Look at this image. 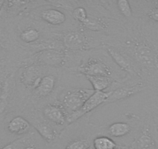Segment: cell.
Masks as SVG:
<instances>
[{
	"instance_id": "13",
	"label": "cell",
	"mask_w": 158,
	"mask_h": 149,
	"mask_svg": "<svg viewBox=\"0 0 158 149\" xmlns=\"http://www.w3.org/2000/svg\"><path fill=\"white\" fill-rule=\"evenodd\" d=\"M31 125L34 127L36 131L43 138L45 142L51 144L57 138V131L53 127V126L46 120H38L33 118L31 122Z\"/></svg>"
},
{
	"instance_id": "12",
	"label": "cell",
	"mask_w": 158,
	"mask_h": 149,
	"mask_svg": "<svg viewBox=\"0 0 158 149\" xmlns=\"http://www.w3.org/2000/svg\"><path fill=\"white\" fill-rule=\"evenodd\" d=\"M109 23L108 18L105 16H97L94 14H89L86 20L80 24L81 30L92 32H107L109 29Z\"/></svg>"
},
{
	"instance_id": "24",
	"label": "cell",
	"mask_w": 158,
	"mask_h": 149,
	"mask_svg": "<svg viewBox=\"0 0 158 149\" xmlns=\"http://www.w3.org/2000/svg\"><path fill=\"white\" fill-rule=\"evenodd\" d=\"M71 14H72L73 19L80 24L84 23L89 16L87 9L82 6H77L73 8Z\"/></svg>"
},
{
	"instance_id": "18",
	"label": "cell",
	"mask_w": 158,
	"mask_h": 149,
	"mask_svg": "<svg viewBox=\"0 0 158 149\" xmlns=\"http://www.w3.org/2000/svg\"><path fill=\"white\" fill-rule=\"evenodd\" d=\"M139 11L148 19L151 23H158V1H146L139 2Z\"/></svg>"
},
{
	"instance_id": "2",
	"label": "cell",
	"mask_w": 158,
	"mask_h": 149,
	"mask_svg": "<svg viewBox=\"0 0 158 149\" xmlns=\"http://www.w3.org/2000/svg\"><path fill=\"white\" fill-rule=\"evenodd\" d=\"M57 38L61 41L65 50L73 52L87 51L95 47V45H100L95 42L94 39L85 33L82 30H72L57 34Z\"/></svg>"
},
{
	"instance_id": "10",
	"label": "cell",
	"mask_w": 158,
	"mask_h": 149,
	"mask_svg": "<svg viewBox=\"0 0 158 149\" xmlns=\"http://www.w3.org/2000/svg\"><path fill=\"white\" fill-rule=\"evenodd\" d=\"M146 87H147V84L143 82L132 85V86L118 87L109 92V96L106 103H114V102L127 100V99L140 92L141 91L145 89Z\"/></svg>"
},
{
	"instance_id": "7",
	"label": "cell",
	"mask_w": 158,
	"mask_h": 149,
	"mask_svg": "<svg viewBox=\"0 0 158 149\" xmlns=\"http://www.w3.org/2000/svg\"><path fill=\"white\" fill-rule=\"evenodd\" d=\"M44 75V74H43V68H41V66L33 64L23 65L21 68L19 82L26 89L33 92L40 84Z\"/></svg>"
},
{
	"instance_id": "28",
	"label": "cell",
	"mask_w": 158,
	"mask_h": 149,
	"mask_svg": "<svg viewBox=\"0 0 158 149\" xmlns=\"http://www.w3.org/2000/svg\"><path fill=\"white\" fill-rule=\"evenodd\" d=\"M156 130H157V131H158V125H156Z\"/></svg>"
},
{
	"instance_id": "14",
	"label": "cell",
	"mask_w": 158,
	"mask_h": 149,
	"mask_svg": "<svg viewBox=\"0 0 158 149\" xmlns=\"http://www.w3.org/2000/svg\"><path fill=\"white\" fill-rule=\"evenodd\" d=\"M56 83H57V79L55 75L53 74H44L42 77L40 83L38 85L37 87L32 92L36 98L48 97L54 90Z\"/></svg>"
},
{
	"instance_id": "20",
	"label": "cell",
	"mask_w": 158,
	"mask_h": 149,
	"mask_svg": "<svg viewBox=\"0 0 158 149\" xmlns=\"http://www.w3.org/2000/svg\"><path fill=\"white\" fill-rule=\"evenodd\" d=\"M89 82L92 84L93 87L94 91H101L108 89L110 86H112L115 80L112 77L109 76H102V75H98V76H85Z\"/></svg>"
},
{
	"instance_id": "23",
	"label": "cell",
	"mask_w": 158,
	"mask_h": 149,
	"mask_svg": "<svg viewBox=\"0 0 158 149\" xmlns=\"http://www.w3.org/2000/svg\"><path fill=\"white\" fill-rule=\"evenodd\" d=\"M32 137L24 136L16 139L12 142L5 144L0 149H25L27 146L30 145L31 143Z\"/></svg>"
},
{
	"instance_id": "25",
	"label": "cell",
	"mask_w": 158,
	"mask_h": 149,
	"mask_svg": "<svg viewBox=\"0 0 158 149\" xmlns=\"http://www.w3.org/2000/svg\"><path fill=\"white\" fill-rule=\"evenodd\" d=\"M91 144L86 139H77L68 143L66 148L68 149H89Z\"/></svg>"
},
{
	"instance_id": "22",
	"label": "cell",
	"mask_w": 158,
	"mask_h": 149,
	"mask_svg": "<svg viewBox=\"0 0 158 149\" xmlns=\"http://www.w3.org/2000/svg\"><path fill=\"white\" fill-rule=\"evenodd\" d=\"M94 149H116V143L108 136H98L93 140Z\"/></svg>"
},
{
	"instance_id": "29",
	"label": "cell",
	"mask_w": 158,
	"mask_h": 149,
	"mask_svg": "<svg viewBox=\"0 0 158 149\" xmlns=\"http://www.w3.org/2000/svg\"><path fill=\"white\" fill-rule=\"evenodd\" d=\"M65 149H68V148H66V147H65Z\"/></svg>"
},
{
	"instance_id": "26",
	"label": "cell",
	"mask_w": 158,
	"mask_h": 149,
	"mask_svg": "<svg viewBox=\"0 0 158 149\" xmlns=\"http://www.w3.org/2000/svg\"><path fill=\"white\" fill-rule=\"evenodd\" d=\"M25 149H37L36 147V146L34 145V144H30V145L29 146H27V147H26Z\"/></svg>"
},
{
	"instance_id": "19",
	"label": "cell",
	"mask_w": 158,
	"mask_h": 149,
	"mask_svg": "<svg viewBox=\"0 0 158 149\" xmlns=\"http://www.w3.org/2000/svg\"><path fill=\"white\" fill-rule=\"evenodd\" d=\"M131 130L132 127L130 124L119 121L110 124L107 128V133L113 138H123L128 135Z\"/></svg>"
},
{
	"instance_id": "8",
	"label": "cell",
	"mask_w": 158,
	"mask_h": 149,
	"mask_svg": "<svg viewBox=\"0 0 158 149\" xmlns=\"http://www.w3.org/2000/svg\"><path fill=\"white\" fill-rule=\"evenodd\" d=\"M78 71L85 76H109L112 77V70L104 61L97 57H90L81 62L78 66Z\"/></svg>"
},
{
	"instance_id": "27",
	"label": "cell",
	"mask_w": 158,
	"mask_h": 149,
	"mask_svg": "<svg viewBox=\"0 0 158 149\" xmlns=\"http://www.w3.org/2000/svg\"><path fill=\"white\" fill-rule=\"evenodd\" d=\"M89 149H94V147H92V146H91V147H89Z\"/></svg>"
},
{
	"instance_id": "3",
	"label": "cell",
	"mask_w": 158,
	"mask_h": 149,
	"mask_svg": "<svg viewBox=\"0 0 158 149\" xmlns=\"http://www.w3.org/2000/svg\"><path fill=\"white\" fill-rule=\"evenodd\" d=\"M67 56L65 50L44 49L36 51L30 58L23 61L22 63L23 65L33 64L42 67L58 68L65 65Z\"/></svg>"
},
{
	"instance_id": "1",
	"label": "cell",
	"mask_w": 158,
	"mask_h": 149,
	"mask_svg": "<svg viewBox=\"0 0 158 149\" xmlns=\"http://www.w3.org/2000/svg\"><path fill=\"white\" fill-rule=\"evenodd\" d=\"M117 47L132 59L140 77L142 73L158 76V33L150 35L138 32L131 40Z\"/></svg>"
},
{
	"instance_id": "21",
	"label": "cell",
	"mask_w": 158,
	"mask_h": 149,
	"mask_svg": "<svg viewBox=\"0 0 158 149\" xmlns=\"http://www.w3.org/2000/svg\"><path fill=\"white\" fill-rule=\"evenodd\" d=\"M115 4V10L118 12V14L120 15L123 19L129 20L133 18V9L130 5V2L127 0H118L113 2Z\"/></svg>"
},
{
	"instance_id": "11",
	"label": "cell",
	"mask_w": 158,
	"mask_h": 149,
	"mask_svg": "<svg viewBox=\"0 0 158 149\" xmlns=\"http://www.w3.org/2000/svg\"><path fill=\"white\" fill-rule=\"evenodd\" d=\"M40 19L48 25L60 26L67 20V15L56 6L42 9L39 12Z\"/></svg>"
},
{
	"instance_id": "6",
	"label": "cell",
	"mask_w": 158,
	"mask_h": 149,
	"mask_svg": "<svg viewBox=\"0 0 158 149\" xmlns=\"http://www.w3.org/2000/svg\"><path fill=\"white\" fill-rule=\"evenodd\" d=\"M109 96V92H101V91H95L94 93L86 100L85 103L82 106V107L74 113H71L68 116L67 118V123L71 124V123L74 122L79 118H81L86 113H89L95 108L98 107V106L106 103L108 97Z\"/></svg>"
},
{
	"instance_id": "4",
	"label": "cell",
	"mask_w": 158,
	"mask_h": 149,
	"mask_svg": "<svg viewBox=\"0 0 158 149\" xmlns=\"http://www.w3.org/2000/svg\"><path fill=\"white\" fill-rule=\"evenodd\" d=\"M93 89H73L66 92L62 100V105L68 115L81 109L86 100L94 93Z\"/></svg>"
},
{
	"instance_id": "17",
	"label": "cell",
	"mask_w": 158,
	"mask_h": 149,
	"mask_svg": "<svg viewBox=\"0 0 158 149\" xmlns=\"http://www.w3.org/2000/svg\"><path fill=\"white\" fill-rule=\"evenodd\" d=\"M42 32L34 26H29L20 30L19 33V38L23 43L26 45H34L42 40Z\"/></svg>"
},
{
	"instance_id": "9",
	"label": "cell",
	"mask_w": 158,
	"mask_h": 149,
	"mask_svg": "<svg viewBox=\"0 0 158 149\" xmlns=\"http://www.w3.org/2000/svg\"><path fill=\"white\" fill-rule=\"evenodd\" d=\"M44 117L50 124L62 126L67 124L68 113L62 103L54 102L44 107L42 111Z\"/></svg>"
},
{
	"instance_id": "16",
	"label": "cell",
	"mask_w": 158,
	"mask_h": 149,
	"mask_svg": "<svg viewBox=\"0 0 158 149\" xmlns=\"http://www.w3.org/2000/svg\"><path fill=\"white\" fill-rule=\"evenodd\" d=\"M135 143L136 149H155V140L149 123L143 127Z\"/></svg>"
},
{
	"instance_id": "15",
	"label": "cell",
	"mask_w": 158,
	"mask_h": 149,
	"mask_svg": "<svg viewBox=\"0 0 158 149\" xmlns=\"http://www.w3.org/2000/svg\"><path fill=\"white\" fill-rule=\"evenodd\" d=\"M31 124L27 118L22 116H16L10 119L6 124V130L11 134H25L30 130Z\"/></svg>"
},
{
	"instance_id": "5",
	"label": "cell",
	"mask_w": 158,
	"mask_h": 149,
	"mask_svg": "<svg viewBox=\"0 0 158 149\" xmlns=\"http://www.w3.org/2000/svg\"><path fill=\"white\" fill-rule=\"evenodd\" d=\"M105 48L111 58L123 71H126L131 75L140 77V74L135 64L123 50L114 45H109V44H106Z\"/></svg>"
}]
</instances>
